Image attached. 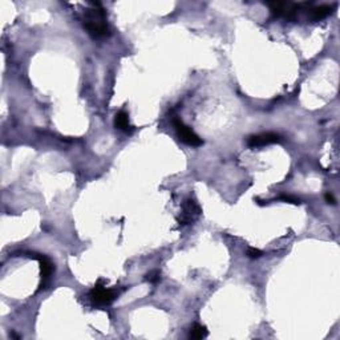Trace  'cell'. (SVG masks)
Returning <instances> with one entry per match:
<instances>
[{"mask_svg":"<svg viewBox=\"0 0 340 340\" xmlns=\"http://www.w3.org/2000/svg\"><path fill=\"white\" fill-rule=\"evenodd\" d=\"M84 27L92 38L101 39L108 36L109 28L104 10L99 3L92 4L90 8L84 12Z\"/></svg>","mask_w":340,"mask_h":340,"instance_id":"obj_1","label":"cell"},{"mask_svg":"<svg viewBox=\"0 0 340 340\" xmlns=\"http://www.w3.org/2000/svg\"><path fill=\"white\" fill-rule=\"evenodd\" d=\"M118 297V291L116 290H110V288H105L103 282L100 280L99 283H96V286L89 293V298L92 303L95 306H108L113 302L114 299Z\"/></svg>","mask_w":340,"mask_h":340,"instance_id":"obj_2","label":"cell"},{"mask_svg":"<svg viewBox=\"0 0 340 340\" xmlns=\"http://www.w3.org/2000/svg\"><path fill=\"white\" fill-rule=\"evenodd\" d=\"M173 125H174L175 132H177V136L180 137V140L186 145L189 147H201L203 142L202 140L195 134V133L190 129L186 124L178 117H173Z\"/></svg>","mask_w":340,"mask_h":340,"instance_id":"obj_3","label":"cell"},{"mask_svg":"<svg viewBox=\"0 0 340 340\" xmlns=\"http://www.w3.org/2000/svg\"><path fill=\"white\" fill-rule=\"evenodd\" d=\"M278 142H282V136L270 132L255 134V136H250L247 138V145L250 148L266 147V145H270V144H278Z\"/></svg>","mask_w":340,"mask_h":340,"instance_id":"obj_4","label":"cell"},{"mask_svg":"<svg viewBox=\"0 0 340 340\" xmlns=\"http://www.w3.org/2000/svg\"><path fill=\"white\" fill-rule=\"evenodd\" d=\"M199 214H201V209H199L198 205L194 202L193 199H188L184 205V212H182V217L178 218V222L185 223V225L191 223L195 218L198 217Z\"/></svg>","mask_w":340,"mask_h":340,"instance_id":"obj_5","label":"cell"},{"mask_svg":"<svg viewBox=\"0 0 340 340\" xmlns=\"http://www.w3.org/2000/svg\"><path fill=\"white\" fill-rule=\"evenodd\" d=\"M32 255H33V258H35V259H38L39 263H40V273H42V283H45L48 279L51 278V275H52L53 273V263L51 262L49 258L45 256V255H42V254H32Z\"/></svg>","mask_w":340,"mask_h":340,"instance_id":"obj_6","label":"cell"},{"mask_svg":"<svg viewBox=\"0 0 340 340\" xmlns=\"http://www.w3.org/2000/svg\"><path fill=\"white\" fill-rule=\"evenodd\" d=\"M332 10H334V4L319 5V7L308 8L307 15L310 16V19L311 20H320L327 18V16L332 12Z\"/></svg>","mask_w":340,"mask_h":340,"instance_id":"obj_7","label":"cell"},{"mask_svg":"<svg viewBox=\"0 0 340 340\" xmlns=\"http://www.w3.org/2000/svg\"><path fill=\"white\" fill-rule=\"evenodd\" d=\"M114 127L117 128L118 130H121L124 133H132L133 127L129 123V116H128L127 112L124 110H120L116 117H114Z\"/></svg>","mask_w":340,"mask_h":340,"instance_id":"obj_8","label":"cell"},{"mask_svg":"<svg viewBox=\"0 0 340 340\" xmlns=\"http://www.w3.org/2000/svg\"><path fill=\"white\" fill-rule=\"evenodd\" d=\"M206 336H208V330H206V327L202 326V324L195 323V324L190 328V334H189L190 339L201 340L203 339V338H206Z\"/></svg>","mask_w":340,"mask_h":340,"instance_id":"obj_9","label":"cell"},{"mask_svg":"<svg viewBox=\"0 0 340 340\" xmlns=\"http://www.w3.org/2000/svg\"><path fill=\"white\" fill-rule=\"evenodd\" d=\"M161 278V274L160 271H157V270H154V271H150L149 274L147 275V280L148 282H150V283H157L158 280H160Z\"/></svg>","mask_w":340,"mask_h":340,"instance_id":"obj_10","label":"cell"},{"mask_svg":"<svg viewBox=\"0 0 340 340\" xmlns=\"http://www.w3.org/2000/svg\"><path fill=\"white\" fill-rule=\"evenodd\" d=\"M246 254H247V256L251 258V259H256V258H259L260 255H262V251L258 250V249H255V247H250Z\"/></svg>","mask_w":340,"mask_h":340,"instance_id":"obj_11","label":"cell"},{"mask_svg":"<svg viewBox=\"0 0 340 340\" xmlns=\"http://www.w3.org/2000/svg\"><path fill=\"white\" fill-rule=\"evenodd\" d=\"M279 198L282 199V201H284V202L294 203V205H299V203H300L299 199L295 198V197H291V195H282V197H279Z\"/></svg>","mask_w":340,"mask_h":340,"instance_id":"obj_12","label":"cell"},{"mask_svg":"<svg viewBox=\"0 0 340 340\" xmlns=\"http://www.w3.org/2000/svg\"><path fill=\"white\" fill-rule=\"evenodd\" d=\"M326 201L328 203H332V205L335 203V198H334V195H332V194H330V193L326 194Z\"/></svg>","mask_w":340,"mask_h":340,"instance_id":"obj_13","label":"cell"}]
</instances>
